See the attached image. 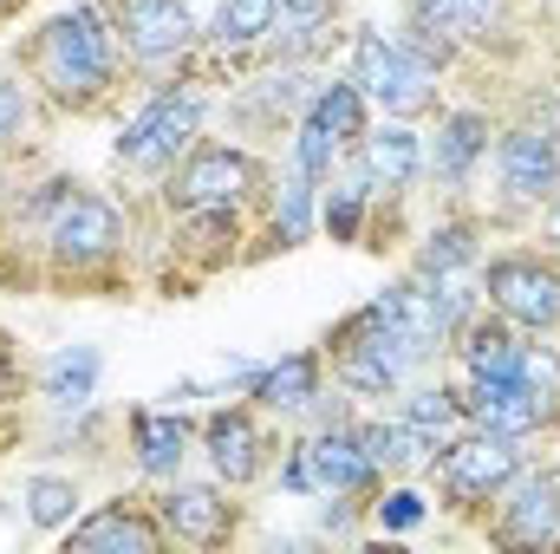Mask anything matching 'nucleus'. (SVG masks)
I'll list each match as a JSON object with an SVG mask.
<instances>
[{
	"mask_svg": "<svg viewBox=\"0 0 560 554\" xmlns=\"http://www.w3.org/2000/svg\"><path fill=\"white\" fill-rule=\"evenodd\" d=\"M372 209H378V189H372V176H365V163H359V150H352V157L326 176V196H319V229H326V242L365 249Z\"/></svg>",
	"mask_w": 560,
	"mask_h": 554,
	"instance_id": "393cba45",
	"label": "nucleus"
},
{
	"mask_svg": "<svg viewBox=\"0 0 560 554\" xmlns=\"http://www.w3.org/2000/svg\"><path fill=\"white\" fill-rule=\"evenodd\" d=\"M378 307H385V320H392L418 353H430V359H443V353H450V320H443L436 280H423V275L392 280V287H378Z\"/></svg>",
	"mask_w": 560,
	"mask_h": 554,
	"instance_id": "bb28decb",
	"label": "nucleus"
},
{
	"mask_svg": "<svg viewBox=\"0 0 560 554\" xmlns=\"http://www.w3.org/2000/svg\"><path fill=\"white\" fill-rule=\"evenodd\" d=\"M365 516H372L385 535H418L423 522H430V496L411 489V476H398V483H385V489L365 503Z\"/></svg>",
	"mask_w": 560,
	"mask_h": 554,
	"instance_id": "f704fd0d",
	"label": "nucleus"
},
{
	"mask_svg": "<svg viewBox=\"0 0 560 554\" xmlns=\"http://www.w3.org/2000/svg\"><path fill=\"white\" fill-rule=\"evenodd\" d=\"M39 112H46V99L33 92V79H26L20 66H13V72H0V163L26 150L33 125H39Z\"/></svg>",
	"mask_w": 560,
	"mask_h": 554,
	"instance_id": "72a5a7b5",
	"label": "nucleus"
},
{
	"mask_svg": "<svg viewBox=\"0 0 560 554\" xmlns=\"http://www.w3.org/2000/svg\"><path fill=\"white\" fill-rule=\"evenodd\" d=\"M398 412L418 424L430 443L456 437L463 430V399H456V379H423V385H405V405Z\"/></svg>",
	"mask_w": 560,
	"mask_h": 554,
	"instance_id": "473e14b6",
	"label": "nucleus"
},
{
	"mask_svg": "<svg viewBox=\"0 0 560 554\" xmlns=\"http://www.w3.org/2000/svg\"><path fill=\"white\" fill-rule=\"evenodd\" d=\"M352 430H359V443H365V457L385 470V483H398V476H423V463H430V437H423L411 417H352Z\"/></svg>",
	"mask_w": 560,
	"mask_h": 554,
	"instance_id": "c756f323",
	"label": "nucleus"
},
{
	"mask_svg": "<svg viewBox=\"0 0 560 554\" xmlns=\"http://www.w3.org/2000/svg\"><path fill=\"white\" fill-rule=\"evenodd\" d=\"M20 503H26V522L33 529H46V535H66L72 522H79V476H52V470H39V476H26V489H20Z\"/></svg>",
	"mask_w": 560,
	"mask_h": 554,
	"instance_id": "2f4dec72",
	"label": "nucleus"
},
{
	"mask_svg": "<svg viewBox=\"0 0 560 554\" xmlns=\"http://www.w3.org/2000/svg\"><path fill=\"white\" fill-rule=\"evenodd\" d=\"M66 549H85V554H163L170 549V529L156 516L150 496H112L98 503L85 522L66 529Z\"/></svg>",
	"mask_w": 560,
	"mask_h": 554,
	"instance_id": "2eb2a0df",
	"label": "nucleus"
},
{
	"mask_svg": "<svg viewBox=\"0 0 560 554\" xmlns=\"http://www.w3.org/2000/svg\"><path fill=\"white\" fill-rule=\"evenodd\" d=\"M268 196V163L248 150V143H229V138H196L170 176L156 183V203L170 216L183 209H255Z\"/></svg>",
	"mask_w": 560,
	"mask_h": 554,
	"instance_id": "39448f33",
	"label": "nucleus"
},
{
	"mask_svg": "<svg viewBox=\"0 0 560 554\" xmlns=\"http://www.w3.org/2000/svg\"><path fill=\"white\" fill-rule=\"evenodd\" d=\"M20 7H26V0H0V26H7V20H13Z\"/></svg>",
	"mask_w": 560,
	"mask_h": 554,
	"instance_id": "ea45409f",
	"label": "nucleus"
},
{
	"mask_svg": "<svg viewBox=\"0 0 560 554\" xmlns=\"http://www.w3.org/2000/svg\"><path fill=\"white\" fill-rule=\"evenodd\" d=\"M98 372H105V353L98 346H59V353L39 359L33 392L46 399V412L79 417V412H92V399H98Z\"/></svg>",
	"mask_w": 560,
	"mask_h": 554,
	"instance_id": "cd10ccee",
	"label": "nucleus"
},
{
	"mask_svg": "<svg viewBox=\"0 0 560 554\" xmlns=\"http://www.w3.org/2000/svg\"><path fill=\"white\" fill-rule=\"evenodd\" d=\"M522 385L535 392V412H541V424H548V437L560 430V353L555 346H528V359H522Z\"/></svg>",
	"mask_w": 560,
	"mask_h": 554,
	"instance_id": "c9c22d12",
	"label": "nucleus"
},
{
	"mask_svg": "<svg viewBox=\"0 0 560 554\" xmlns=\"http://www.w3.org/2000/svg\"><path fill=\"white\" fill-rule=\"evenodd\" d=\"M319 392H326V353L319 346H300V353H287L248 379V405L261 417H280V424H300Z\"/></svg>",
	"mask_w": 560,
	"mask_h": 554,
	"instance_id": "6ab92c4d",
	"label": "nucleus"
},
{
	"mask_svg": "<svg viewBox=\"0 0 560 554\" xmlns=\"http://www.w3.org/2000/svg\"><path fill=\"white\" fill-rule=\"evenodd\" d=\"M495 203L502 216H528V209H548L560 189V138L541 131L535 118L522 125H502L495 131Z\"/></svg>",
	"mask_w": 560,
	"mask_h": 554,
	"instance_id": "9d476101",
	"label": "nucleus"
},
{
	"mask_svg": "<svg viewBox=\"0 0 560 554\" xmlns=\"http://www.w3.org/2000/svg\"><path fill=\"white\" fill-rule=\"evenodd\" d=\"M196 450L209 457V476L229 483V489H248L268 476L275 463V437L255 405H215V412L196 424Z\"/></svg>",
	"mask_w": 560,
	"mask_h": 554,
	"instance_id": "9b49d317",
	"label": "nucleus"
},
{
	"mask_svg": "<svg viewBox=\"0 0 560 554\" xmlns=\"http://www.w3.org/2000/svg\"><path fill=\"white\" fill-rule=\"evenodd\" d=\"M125 443H131V470H138L143 483H170V476H183V463H189V450H196V424L189 417L170 412H125Z\"/></svg>",
	"mask_w": 560,
	"mask_h": 554,
	"instance_id": "412c9836",
	"label": "nucleus"
},
{
	"mask_svg": "<svg viewBox=\"0 0 560 554\" xmlns=\"http://www.w3.org/2000/svg\"><path fill=\"white\" fill-rule=\"evenodd\" d=\"M476 287L522 333H535V339H555L560 333V255L555 249H495V255H482Z\"/></svg>",
	"mask_w": 560,
	"mask_h": 554,
	"instance_id": "0eeeda50",
	"label": "nucleus"
},
{
	"mask_svg": "<svg viewBox=\"0 0 560 554\" xmlns=\"http://www.w3.org/2000/svg\"><path fill=\"white\" fill-rule=\"evenodd\" d=\"M548 249L560 255V189H555V203H548Z\"/></svg>",
	"mask_w": 560,
	"mask_h": 554,
	"instance_id": "58836bf2",
	"label": "nucleus"
},
{
	"mask_svg": "<svg viewBox=\"0 0 560 554\" xmlns=\"http://www.w3.org/2000/svg\"><path fill=\"white\" fill-rule=\"evenodd\" d=\"M280 489H287V496H319V489H313V463H306L300 443L280 450Z\"/></svg>",
	"mask_w": 560,
	"mask_h": 554,
	"instance_id": "4c0bfd02",
	"label": "nucleus"
},
{
	"mask_svg": "<svg viewBox=\"0 0 560 554\" xmlns=\"http://www.w3.org/2000/svg\"><path fill=\"white\" fill-rule=\"evenodd\" d=\"M125 255H131V209H118L112 196L79 183L46 229L39 280L46 287H105V280H118Z\"/></svg>",
	"mask_w": 560,
	"mask_h": 554,
	"instance_id": "f03ea898",
	"label": "nucleus"
},
{
	"mask_svg": "<svg viewBox=\"0 0 560 554\" xmlns=\"http://www.w3.org/2000/svg\"><path fill=\"white\" fill-rule=\"evenodd\" d=\"M125 39V59L150 72V79H170L189 66V53L202 46V26L189 13V0H98Z\"/></svg>",
	"mask_w": 560,
	"mask_h": 554,
	"instance_id": "1a4fd4ad",
	"label": "nucleus"
},
{
	"mask_svg": "<svg viewBox=\"0 0 560 554\" xmlns=\"http://www.w3.org/2000/svg\"><path fill=\"white\" fill-rule=\"evenodd\" d=\"M489 549H560V463H522L482 516Z\"/></svg>",
	"mask_w": 560,
	"mask_h": 554,
	"instance_id": "6e6552de",
	"label": "nucleus"
},
{
	"mask_svg": "<svg viewBox=\"0 0 560 554\" xmlns=\"http://www.w3.org/2000/svg\"><path fill=\"white\" fill-rule=\"evenodd\" d=\"M405 20L450 33L456 46H489L515 33V0H405Z\"/></svg>",
	"mask_w": 560,
	"mask_h": 554,
	"instance_id": "a878e982",
	"label": "nucleus"
},
{
	"mask_svg": "<svg viewBox=\"0 0 560 554\" xmlns=\"http://www.w3.org/2000/svg\"><path fill=\"white\" fill-rule=\"evenodd\" d=\"M26 385H33V379H26V366H20V346L0 333V412H13Z\"/></svg>",
	"mask_w": 560,
	"mask_h": 554,
	"instance_id": "e433bc0d",
	"label": "nucleus"
},
{
	"mask_svg": "<svg viewBox=\"0 0 560 554\" xmlns=\"http://www.w3.org/2000/svg\"><path fill=\"white\" fill-rule=\"evenodd\" d=\"M300 450L313 463V489L332 496V503H372L385 489V470L365 457V443H359L352 424H319V430L300 437Z\"/></svg>",
	"mask_w": 560,
	"mask_h": 554,
	"instance_id": "4468645a",
	"label": "nucleus"
},
{
	"mask_svg": "<svg viewBox=\"0 0 560 554\" xmlns=\"http://www.w3.org/2000/svg\"><path fill=\"white\" fill-rule=\"evenodd\" d=\"M268 203V229H261V249H248V262H261V255H287V249H300L306 235H313V222H319V183L287 157V170H280V183L261 196Z\"/></svg>",
	"mask_w": 560,
	"mask_h": 554,
	"instance_id": "5701e85b",
	"label": "nucleus"
},
{
	"mask_svg": "<svg viewBox=\"0 0 560 554\" xmlns=\"http://www.w3.org/2000/svg\"><path fill=\"white\" fill-rule=\"evenodd\" d=\"M352 79L372 99V112L405 118V125L423 118V112H436V92H443V72L423 53H411L398 33H378V26L352 33Z\"/></svg>",
	"mask_w": 560,
	"mask_h": 554,
	"instance_id": "423d86ee",
	"label": "nucleus"
},
{
	"mask_svg": "<svg viewBox=\"0 0 560 554\" xmlns=\"http://www.w3.org/2000/svg\"><path fill=\"white\" fill-rule=\"evenodd\" d=\"M456 399H463V424H482V430H502V437H522V443L548 437L522 372H469V379H456Z\"/></svg>",
	"mask_w": 560,
	"mask_h": 554,
	"instance_id": "f3484780",
	"label": "nucleus"
},
{
	"mask_svg": "<svg viewBox=\"0 0 560 554\" xmlns=\"http://www.w3.org/2000/svg\"><path fill=\"white\" fill-rule=\"evenodd\" d=\"M268 33H275V0H215L209 33L189 53V72H222V66L235 72V66L261 59Z\"/></svg>",
	"mask_w": 560,
	"mask_h": 554,
	"instance_id": "a211bd4d",
	"label": "nucleus"
},
{
	"mask_svg": "<svg viewBox=\"0 0 560 554\" xmlns=\"http://www.w3.org/2000/svg\"><path fill=\"white\" fill-rule=\"evenodd\" d=\"M150 503H156L170 542H189V549H229V542L242 535V503H229V483H183V476H170Z\"/></svg>",
	"mask_w": 560,
	"mask_h": 554,
	"instance_id": "f8f14e48",
	"label": "nucleus"
},
{
	"mask_svg": "<svg viewBox=\"0 0 560 554\" xmlns=\"http://www.w3.org/2000/svg\"><path fill=\"white\" fill-rule=\"evenodd\" d=\"M300 118H313L339 150H359L365 131H372V99L359 92L352 72H332V79H319V92H313V105H306Z\"/></svg>",
	"mask_w": 560,
	"mask_h": 554,
	"instance_id": "7c9ffc66",
	"label": "nucleus"
},
{
	"mask_svg": "<svg viewBox=\"0 0 560 554\" xmlns=\"http://www.w3.org/2000/svg\"><path fill=\"white\" fill-rule=\"evenodd\" d=\"M528 463V443L522 437H502V430H482V424H463L456 437H443L423 463V483L436 496V509L450 516H469L482 522L489 503L502 496V483Z\"/></svg>",
	"mask_w": 560,
	"mask_h": 554,
	"instance_id": "20e7f679",
	"label": "nucleus"
},
{
	"mask_svg": "<svg viewBox=\"0 0 560 554\" xmlns=\"http://www.w3.org/2000/svg\"><path fill=\"white\" fill-rule=\"evenodd\" d=\"M202 125H209V85L183 66V72H170V79L150 85V99L125 118V131H118V143H112V157H118L131 176L163 183L170 163L202 138Z\"/></svg>",
	"mask_w": 560,
	"mask_h": 554,
	"instance_id": "7ed1b4c3",
	"label": "nucleus"
},
{
	"mask_svg": "<svg viewBox=\"0 0 560 554\" xmlns=\"http://www.w3.org/2000/svg\"><path fill=\"white\" fill-rule=\"evenodd\" d=\"M482 268V216H436L418 235V255H411V275L423 280H450V275H476Z\"/></svg>",
	"mask_w": 560,
	"mask_h": 554,
	"instance_id": "c85d7f7f",
	"label": "nucleus"
},
{
	"mask_svg": "<svg viewBox=\"0 0 560 554\" xmlns=\"http://www.w3.org/2000/svg\"><path fill=\"white\" fill-rule=\"evenodd\" d=\"M495 131H502V125H495L482 105H450V112H436V138L423 143L430 183H436L443 196H463V189L476 183V170L489 163Z\"/></svg>",
	"mask_w": 560,
	"mask_h": 554,
	"instance_id": "ddd939ff",
	"label": "nucleus"
},
{
	"mask_svg": "<svg viewBox=\"0 0 560 554\" xmlns=\"http://www.w3.org/2000/svg\"><path fill=\"white\" fill-rule=\"evenodd\" d=\"M248 209H183L170 222V255L189 275H222L235 262H248Z\"/></svg>",
	"mask_w": 560,
	"mask_h": 554,
	"instance_id": "dca6fc26",
	"label": "nucleus"
},
{
	"mask_svg": "<svg viewBox=\"0 0 560 554\" xmlns=\"http://www.w3.org/2000/svg\"><path fill=\"white\" fill-rule=\"evenodd\" d=\"M359 163H365V176H372V189H378L385 203H405V196L418 189V176H423V138L405 125V118H385V125L365 131Z\"/></svg>",
	"mask_w": 560,
	"mask_h": 554,
	"instance_id": "b1692460",
	"label": "nucleus"
},
{
	"mask_svg": "<svg viewBox=\"0 0 560 554\" xmlns=\"http://www.w3.org/2000/svg\"><path fill=\"white\" fill-rule=\"evenodd\" d=\"M20 72L33 79V92L46 99V112H59V118H98L118 99L131 59H125V39H118L112 13L98 0H79V7L52 13L20 46Z\"/></svg>",
	"mask_w": 560,
	"mask_h": 554,
	"instance_id": "f257e3e1",
	"label": "nucleus"
},
{
	"mask_svg": "<svg viewBox=\"0 0 560 554\" xmlns=\"http://www.w3.org/2000/svg\"><path fill=\"white\" fill-rule=\"evenodd\" d=\"M0 430H7V424H0Z\"/></svg>",
	"mask_w": 560,
	"mask_h": 554,
	"instance_id": "a19ab883",
	"label": "nucleus"
},
{
	"mask_svg": "<svg viewBox=\"0 0 560 554\" xmlns=\"http://www.w3.org/2000/svg\"><path fill=\"white\" fill-rule=\"evenodd\" d=\"M313 92H319V72L280 59V66H268L255 85H235L229 105H235V118H248V125H261V131H280V125H300V112L313 105Z\"/></svg>",
	"mask_w": 560,
	"mask_h": 554,
	"instance_id": "4be33fe9",
	"label": "nucleus"
},
{
	"mask_svg": "<svg viewBox=\"0 0 560 554\" xmlns=\"http://www.w3.org/2000/svg\"><path fill=\"white\" fill-rule=\"evenodd\" d=\"M528 346H535V333H522L509 313H495V307L482 300V307L456 326L450 359H456V379H469V372H522Z\"/></svg>",
	"mask_w": 560,
	"mask_h": 554,
	"instance_id": "aec40b11",
	"label": "nucleus"
}]
</instances>
